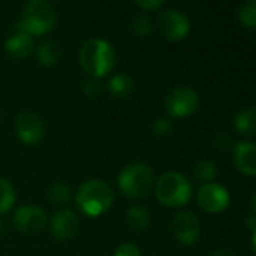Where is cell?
<instances>
[{"mask_svg": "<svg viewBox=\"0 0 256 256\" xmlns=\"http://www.w3.org/2000/svg\"><path fill=\"white\" fill-rule=\"evenodd\" d=\"M78 62L83 71H86L92 78H101L113 70L116 64V53L107 41L92 38L82 46L78 52Z\"/></svg>", "mask_w": 256, "mask_h": 256, "instance_id": "obj_1", "label": "cell"}, {"mask_svg": "<svg viewBox=\"0 0 256 256\" xmlns=\"http://www.w3.org/2000/svg\"><path fill=\"white\" fill-rule=\"evenodd\" d=\"M113 190L102 180H89L83 182L76 193V204L78 210L94 218L107 212L113 205Z\"/></svg>", "mask_w": 256, "mask_h": 256, "instance_id": "obj_2", "label": "cell"}, {"mask_svg": "<svg viewBox=\"0 0 256 256\" xmlns=\"http://www.w3.org/2000/svg\"><path fill=\"white\" fill-rule=\"evenodd\" d=\"M156 175L151 166L145 163H132L118 175V187L128 199H142L154 188Z\"/></svg>", "mask_w": 256, "mask_h": 256, "instance_id": "obj_3", "label": "cell"}, {"mask_svg": "<svg viewBox=\"0 0 256 256\" xmlns=\"http://www.w3.org/2000/svg\"><path fill=\"white\" fill-rule=\"evenodd\" d=\"M192 184L180 172H164L154 184L157 200L168 208L184 206L192 199Z\"/></svg>", "mask_w": 256, "mask_h": 256, "instance_id": "obj_4", "label": "cell"}, {"mask_svg": "<svg viewBox=\"0 0 256 256\" xmlns=\"http://www.w3.org/2000/svg\"><path fill=\"white\" fill-rule=\"evenodd\" d=\"M56 24V12L46 0H29L24 5L22 20L17 28L28 32L30 36H42L53 30Z\"/></svg>", "mask_w": 256, "mask_h": 256, "instance_id": "obj_5", "label": "cell"}, {"mask_svg": "<svg viewBox=\"0 0 256 256\" xmlns=\"http://www.w3.org/2000/svg\"><path fill=\"white\" fill-rule=\"evenodd\" d=\"M164 107L172 118H187L199 107V95L194 89L180 86L172 89L164 100Z\"/></svg>", "mask_w": 256, "mask_h": 256, "instance_id": "obj_6", "label": "cell"}, {"mask_svg": "<svg viewBox=\"0 0 256 256\" xmlns=\"http://www.w3.org/2000/svg\"><path fill=\"white\" fill-rule=\"evenodd\" d=\"M14 132L22 144L35 146L46 136V125L36 113L20 112L14 119Z\"/></svg>", "mask_w": 256, "mask_h": 256, "instance_id": "obj_7", "label": "cell"}, {"mask_svg": "<svg viewBox=\"0 0 256 256\" xmlns=\"http://www.w3.org/2000/svg\"><path fill=\"white\" fill-rule=\"evenodd\" d=\"M157 28L160 35L170 42L182 41L190 34V22L187 16L175 10L162 12L157 20Z\"/></svg>", "mask_w": 256, "mask_h": 256, "instance_id": "obj_8", "label": "cell"}, {"mask_svg": "<svg viewBox=\"0 0 256 256\" xmlns=\"http://www.w3.org/2000/svg\"><path fill=\"white\" fill-rule=\"evenodd\" d=\"M12 223L22 234H36L46 229L48 223L47 212L36 205H22L14 211Z\"/></svg>", "mask_w": 256, "mask_h": 256, "instance_id": "obj_9", "label": "cell"}, {"mask_svg": "<svg viewBox=\"0 0 256 256\" xmlns=\"http://www.w3.org/2000/svg\"><path fill=\"white\" fill-rule=\"evenodd\" d=\"M198 204L199 206L211 214H218L223 212L230 202V194L228 188L217 182H206L202 184L200 188L198 190Z\"/></svg>", "mask_w": 256, "mask_h": 256, "instance_id": "obj_10", "label": "cell"}, {"mask_svg": "<svg viewBox=\"0 0 256 256\" xmlns=\"http://www.w3.org/2000/svg\"><path fill=\"white\" fill-rule=\"evenodd\" d=\"M172 234L182 246H193L200 238V222L192 211H181L172 220Z\"/></svg>", "mask_w": 256, "mask_h": 256, "instance_id": "obj_11", "label": "cell"}, {"mask_svg": "<svg viewBox=\"0 0 256 256\" xmlns=\"http://www.w3.org/2000/svg\"><path fill=\"white\" fill-rule=\"evenodd\" d=\"M78 228H80L78 216L68 208L59 210L50 220V232L58 241L71 240L77 234Z\"/></svg>", "mask_w": 256, "mask_h": 256, "instance_id": "obj_12", "label": "cell"}, {"mask_svg": "<svg viewBox=\"0 0 256 256\" xmlns=\"http://www.w3.org/2000/svg\"><path fill=\"white\" fill-rule=\"evenodd\" d=\"M235 168L246 176H256V144L248 140L238 142L232 150Z\"/></svg>", "mask_w": 256, "mask_h": 256, "instance_id": "obj_13", "label": "cell"}, {"mask_svg": "<svg viewBox=\"0 0 256 256\" xmlns=\"http://www.w3.org/2000/svg\"><path fill=\"white\" fill-rule=\"evenodd\" d=\"M5 50L10 56L16 59H24L34 52V38L28 32L16 26V34H12L6 40Z\"/></svg>", "mask_w": 256, "mask_h": 256, "instance_id": "obj_14", "label": "cell"}, {"mask_svg": "<svg viewBox=\"0 0 256 256\" xmlns=\"http://www.w3.org/2000/svg\"><path fill=\"white\" fill-rule=\"evenodd\" d=\"M125 223L134 232H144L151 224V214L144 205H132L125 212Z\"/></svg>", "mask_w": 256, "mask_h": 256, "instance_id": "obj_15", "label": "cell"}, {"mask_svg": "<svg viewBox=\"0 0 256 256\" xmlns=\"http://www.w3.org/2000/svg\"><path fill=\"white\" fill-rule=\"evenodd\" d=\"M235 130L242 136H256V107H246L234 118Z\"/></svg>", "mask_w": 256, "mask_h": 256, "instance_id": "obj_16", "label": "cell"}, {"mask_svg": "<svg viewBox=\"0 0 256 256\" xmlns=\"http://www.w3.org/2000/svg\"><path fill=\"white\" fill-rule=\"evenodd\" d=\"M108 92L116 96V98H126L128 95H132V92L134 90V83L132 80V77L125 74V72H119L114 74L113 77H110L108 83H107Z\"/></svg>", "mask_w": 256, "mask_h": 256, "instance_id": "obj_17", "label": "cell"}, {"mask_svg": "<svg viewBox=\"0 0 256 256\" xmlns=\"http://www.w3.org/2000/svg\"><path fill=\"white\" fill-rule=\"evenodd\" d=\"M62 48L56 41H46L36 50V59L42 66H53L59 62Z\"/></svg>", "mask_w": 256, "mask_h": 256, "instance_id": "obj_18", "label": "cell"}, {"mask_svg": "<svg viewBox=\"0 0 256 256\" xmlns=\"http://www.w3.org/2000/svg\"><path fill=\"white\" fill-rule=\"evenodd\" d=\"M17 196L14 186L6 180L0 176V214L10 212L16 205Z\"/></svg>", "mask_w": 256, "mask_h": 256, "instance_id": "obj_19", "label": "cell"}, {"mask_svg": "<svg viewBox=\"0 0 256 256\" xmlns=\"http://www.w3.org/2000/svg\"><path fill=\"white\" fill-rule=\"evenodd\" d=\"M193 174H194V178L198 181L206 184V182H212L216 180L218 170H217L216 163H212L211 160H199L194 164Z\"/></svg>", "mask_w": 256, "mask_h": 256, "instance_id": "obj_20", "label": "cell"}, {"mask_svg": "<svg viewBox=\"0 0 256 256\" xmlns=\"http://www.w3.org/2000/svg\"><path fill=\"white\" fill-rule=\"evenodd\" d=\"M48 200L54 205L64 206L68 205L70 200L72 199V193L70 186H66L65 182H54L50 188H48Z\"/></svg>", "mask_w": 256, "mask_h": 256, "instance_id": "obj_21", "label": "cell"}, {"mask_svg": "<svg viewBox=\"0 0 256 256\" xmlns=\"http://www.w3.org/2000/svg\"><path fill=\"white\" fill-rule=\"evenodd\" d=\"M238 20L247 29H256V0H246L238 10Z\"/></svg>", "mask_w": 256, "mask_h": 256, "instance_id": "obj_22", "label": "cell"}, {"mask_svg": "<svg viewBox=\"0 0 256 256\" xmlns=\"http://www.w3.org/2000/svg\"><path fill=\"white\" fill-rule=\"evenodd\" d=\"M130 29H132V32H133L136 36L145 38V36H150V35L152 34V23H151V20H150L148 17L139 16V17L133 18Z\"/></svg>", "mask_w": 256, "mask_h": 256, "instance_id": "obj_23", "label": "cell"}, {"mask_svg": "<svg viewBox=\"0 0 256 256\" xmlns=\"http://www.w3.org/2000/svg\"><path fill=\"white\" fill-rule=\"evenodd\" d=\"M174 130V125L169 119H157L154 124H152V133L158 138H164V136H169Z\"/></svg>", "mask_w": 256, "mask_h": 256, "instance_id": "obj_24", "label": "cell"}, {"mask_svg": "<svg viewBox=\"0 0 256 256\" xmlns=\"http://www.w3.org/2000/svg\"><path fill=\"white\" fill-rule=\"evenodd\" d=\"M83 92H84L86 96H89V98L94 100V98H98V96L101 95L102 86H101V83L98 82V78H89V80H86L84 84H83Z\"/></svg>", "mask_w": 256, "mask_h": 256, "instance_id": "obj_25", "label": "cell"}, {"mask_svg": "<svg viewBox=\"0 0 256 256\" xmlns=\"http://www.w3.org/2000/svg\"><path fill=\"white\" fill-rule=\"evenodd\" d=\"M113 256H142L139 247L133 242H122L120 246H118V248L114 250Z\"/></svg>", "mask_w": 256, "mask_h": 256, "instance_id": "obj_26", "label": "cell"}, {"mask_svg": "<svg viewBox=\"0 0 256 256\" xmlns=\"http://www.w3.org/2000/svg\"><path fill=\"white\" fill-rule=\"evenodd\" d=\"M134 2L145 11H157L164 5L166 0H134Z\"/></svg>", "mask_w": 256, "mask_h": 256, "instance_id": "obj_27", "label": "cell"}, {"mask_svg": "<svg viewBox=\"0 0 256 256\" xmlns=\"http://www.w3.org/2000/svg\"><path fill=\"white\" fill-rule=\"evenodd\" d=\"M228 144H229V138H228L226 134H218V136H217V139H216V145H217V148L223 150V148H226V146H228Z\"/></svg>", "mask_w": 256, "mask_h": 256, "instance_id": "obj_28", "label": "cell"}, {"mask_svg": "<svg viewBox=\"0 0 256 256\" xmlns=\"http://www.w3.org/2000/svg\"><path fill=\"white\" fill-rule=\"evenodd\" d=\"M211 256H236L234 252L228 250V248H218V250H214L211 253Z\"/></svg>", "mask_w": 256, "mask_h": 256, "instance_id": "obj_29", "label": "cell"}, {"mask_svg": "<svg viewBox=\"0 0 256 256\" xmlns=\"http://www.w3.org/2000/svg\"><path fill=\"white\" fill-rule=\"evenodd\" d=\"M246 226H247L250 230H253V229L256 228V214H253L252 217H248V218L246 220Z\"/></svg>", "mask_w": 256, "mask_h": 256, "instance_id": "obj_30", "label": "cell"}, {"mask_svg": "<svg viewBox=\"0 0 256 256\" xmlns=\"http://www.w3.org/2000/svg\"><path fill=\"white\" fill-rule=\"evenodd\" d=\"M252 250L256 254V228L253 229V235H252Z\"/></svg>", "mask_w": 256, "mask_h": 256, "instance_id": "obj_31", "label": "cell"}, {"mask_svg": "<svg viewBox=\"0 0 256 256\" xmlns=\"http://www.w3.org/2000/svg\"><path fill=\"white\" fill-rule=\"evenodd\" d=\"M252 210H253V212L256 214V193L253 194V199H252Z\"/></svg>", "mask_w": 256, "mask_h": 256, "instance_id": "obj_32", "label": "cell"}, {"mask_svg": "<svg viewBox=\"0 0 256 256\" xmlns=\"http://www.w3.org/2000/svg\"><path fill=\"white\" fill-rule=\"evenodd\" d=\"M4 230H5V223H4V220L0 218V235L4 234Z\"/></svg>", "mask_w": 256, "mask_h": 256, "instance_id": "obj_33", "label": "cell"}]
</instances>
